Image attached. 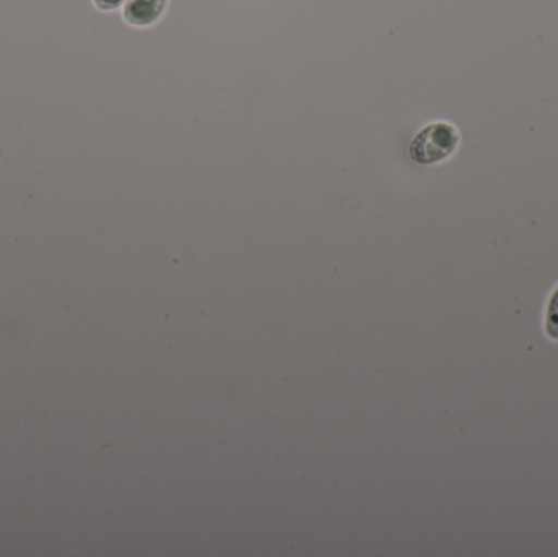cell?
Masks as SVG:
<instances>
[{
    "label": "cell",
    "mask_w": 558,
    "mask_h": 557,
    "mask_svg": "<svg viewBox=\"0 0 558 557\" xmlns=\"http://www.w3.org/2000/svg\"><path fill=\"white\" fill-rule=\"evenodd\" d=\"M461 144L462 133L454 123L435 120L413 134L407 154L416 166H439L451 160L461 149Z\"/></svg>",
    "instance_id": "6da1fadb"
},
{
    "label": "cell",
    "mask_w": 558,
    "mask_h": 557,
    "mask_svg": "<svg viewBox=\"0 0 558 557\" xmlns=\"http://www.w3.org/2000/svg\"><path fill=\"white\" fill-rule=\"evenodd\" d=\"M170 0H126L121 20L134 29H149L159 25L169 10Z\"/></svg>",
    "instance_id": "7a4b0ae2"
},
{
    "label": "cell",
    "mask_w": 558,
    "mask_h": 557,
    "mask_svg": "<svg viewBox=\"0 0 558 557\" xmlns=\"http://www.w3.org/2000/svg\"><path fill=\"white\" fill-rule=\"evenodd\" d=\"M90 2L100 12L110 13L123 9L126 0H90Z\"/></svg>",
    "instance_id": "277c9868"
},
{
    "label": "cell",
    "mask_w": 558,
    "mask_h": 557,
    "mask_svg": "<svg viewBox=\"0 0 558 557\" xmlns=\"http://www.w3.org/2000/svg\"><path fill=\"white\" fill-rule=\"evenodd\" d=\"M543 326L547 339L558 342V283L550 290L547 298Z\"/></svg>",
    "instance_id": "3957f363"
}]
</instances>
